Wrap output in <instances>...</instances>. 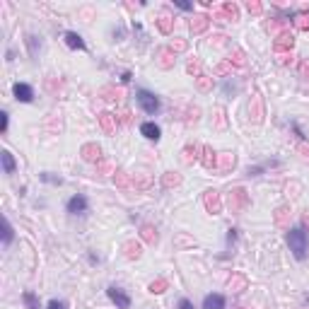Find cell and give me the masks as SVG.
<instances>
[{"label":"cell","mask_w":309,"mask_h":309,"mask_svg":"<svg viewBox=\"0 0 309 309\" xmlns=\"http://www.w3.org/2000/svg\"><path fill=\"white\" fill-rule=\"evenodd\" d=\"M174 8H179V10H193V3H186V0H174Z\"/></svg>","instance_id":"obj_17"},{"label":"cell","mask_w":309,"mask_h":309,"mask_svg":"<svg viewBox=\"0 0 309 309\" xmlns=\"http://www.w3.org/2000/svg\"><path fill=\"white\" fill-rule=\"evenodd\" d=\"M12 97L22 104H32L34 102V87L29 82H15V85H12Z\"/></svg>","instance_id":"obj_5"},{"label":"cell","mask_w":309,"mask_h":309,"mask_svg":"<svg viewBox=\"0 0 309 309\" xmlns=\"http://www.w3.org/2000/svg\"><path fill=\"white\" fill-rule=\"evenodd\" d=\"M176 309H196V307H193V302L189 297H181V300L176 302Z\"/></svg>","instance_id":"obj_15"},{"label":"cell","mask_w":309,"mask_h":309,"mask_svg":"<svg viewBox=\"0 0 309 309\" xmlns=\"http://www.w3.org/2000/svg\"><path fill=\"white\" fill-rule=\"evenodd\" d=\"M0 165H3V174H15L17 162H15V157H12V152L10 150L0 152Z\"/></svg>","instance_id":"obj_9"},{"label":"cell","mask_w":309,"mask_h":309,"mask_svg":"<svg viewBox=\"0 0 309 309\" xmlns=\"http://www.w3.org/2000/svg\"><path fill=\"white\" fill-rule=\"evenodd\" d=\"M8 126H10V114L8 111H0V133L3 135L8 133Z\"/></svg>","instance_id":"obj_14"},{"label":"cell","mask_w":309,"mask_h":309,"mask_svg":"<svg viewBox=\"0 0 309 309\" xmlns=\"http://www.w3.org/2000/svg\"><path fill=\"white\" fill-rule=\"evenodd\" d=\"M46 309H68V304H65L63 300H51L46 304Z\"/></svg>","instance_id":"obj_16"},{"label":"cell","mask_w":309,"mask_h":309,"mask_svg":"<svg viewBox=\"0 0 309 309\" xmlns=\"http://www.w3.org/2000/svg\"><path fill=\"white\" fill-rule=\"evenodd\" d=\"M285 242H287V246H290V254H293L297 261H304L309 256V234L304 227H300V225H297V227H290L285 234Z\"/></svg>","instance_id":"obj_1"},{"label":"cell","mask_w":309,"mask_h":309,"mask_svg":"<svg viewBox=\"0 0 309 309\" xmlns=\"http://www.w3.org/2000/svg\"><path fill=\"white\" fill-rule=\"evenodd\" d=\"M12 242H15V227H12V222L8 217H3V246L8 249Z\"/></svg>","instance_id":"obj_11"},{"label":"cell","mask_w":309,"mask_h":309,"mask_svg":"<svg viewBox=\"0 0 309 309\" xmlns=\"http://www.w3.org/2000/svg\"><path fill=\"white\" fill-rule=\"evenodd\" d=\"M24 44H27V48H29V56H32V61H37V58H39V51H41V39L37 37V34H27Z\"/></svg>","instance_id":"obj_10"},{"label":"cell","mask_w":309,"mask_h":309,"mask_svg":"<svg viewBox=\"0 0 309 309\" xmlns=\"http://www.w3.org/2000/svg\"><path fill=\"white\" fill-rule=\"evenodd\" d=\"M227 307V300H225V295L220 293H210L203 297V304H201V309H225Z\"/></svg>","instance_id":"obj_7"},{"label":"cell","mask_w":309,"mask_h":309,"mask_svg":"<svg viewBox=\"0 0 309 309\" xmlns=\"http://www.w3.org/2000/svg\"><path fill=\"white\" fill-rule=\"evenodd\" d=\"M22 302L27 304V309H41L39 304V297L32 293V290H27V293H22Z\"/></svg>","instance_id":"obj_12"},{"label":"cell","mask_w":309,"mask_h":309,"mask_svg":"<svg viewBox=\"0 0 309 309\" xmlns=\"http://www.w3.org/2000/svg\"><path fill=\"white\" fill-rule=\"evenodd\" d=\"M106 297L116 304V309H131V295H128L123 287L109 285V287H106Z\"/></svg>","instance_id":"obj_4"},{"label":"cell","mask_w":309,"mask_h":309,"mask_svg":"<svg viewBox=\"0 0 309 309\" xmlns=\"http://www.w3.org/2000/svg\"><path fill=\"white\" fill-rule=\"evenodd\" d=\"M135 102H138V106H140L148 116H157L159 111H162V99H159L155 92H150V89H145V87L135 89Z\"/></svg>","instance_id":"obj_2"},{"label":"cell","mask_w":309,"mask_h":309,"mask_svg":"<svg viewBox=\"0 0 309 309\" xmlns=\"http://www.w3.org/2000/svg\"><path fill=\"white\" fill-rule=\"evenodd\" d=\"M131 78H133V75H131V70L121 72V82H123V85H128V82H131Z\"/></svg>","instance_id":"obj_18"},{"label":"cell","mask_w":309,"mask_h":309,"mask_svg":"<svg viewBox=\"0 0 309 309\" xmlns=\"http://www.w3.org/2000/svg\"><path fill=\"white\" fill-rule=\"evenodd\" d=\"M63 41H65V46L72 48V51H87V41L82 39L78 32H65Z\"/></svg>","instance_id":"obj_8"},{"label":"cell","mask_w":309,"mask_h":309,"mask_svg":"<svg viewBox=\"0 0 309 309\" xmlns=\"http://www.w3.org/2000/svg\"><path fill=\"white\" fill-rule=\"evenodd\" d=\"M39 179H41L44 184H53V186H61V184H63V179H61V176L51 174V172H41Z\"/></svg>","instance_id":"obj_13"},{"label":"cell","mask_w":309,"mask_h":309,"mask_svg":"<svg viewBox=\"0 0 309 309\" xmlns=\"http://www.w3.org/2000/svg\"><path fill=\"white\" fill-rule=\"evenodd\" d=\"M140 135H143L145 140L157 143L159 138H162V128H159L155 121H143V123H140Z\"/></svg>","instance_id":"obj_6"},{"label":"cell","mask_w":309,"mask_h":309,"mask_svg":"<svg viewBox=\"0 0 309 309\" xmlns=\"http://www.w3.org/2000/svg\"><path fill=\"white\" fill-rule=\"evenodd\" d=\"M65 213L72 215V217H82V215L89 213V198L85 193H75L65 201Z\"/></svg>","instance_id":"obj_3"}]
</instances>
